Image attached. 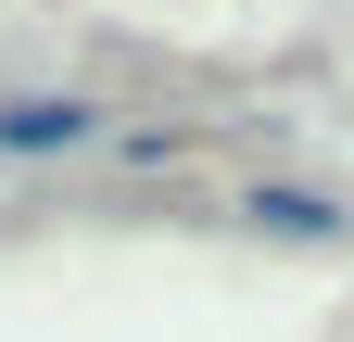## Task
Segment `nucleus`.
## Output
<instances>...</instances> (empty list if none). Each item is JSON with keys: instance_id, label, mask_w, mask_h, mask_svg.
Instances as JSON below:
<instances>
[{"instance_id": "nucleus-1", "label": "nucleus", "mask_w": 354, "mask_h": 342, "mask_svg": "<svg viewBox=\"0 0 354 342\" xmlns=\"http://www.w3.org/2000/svg\"><path fill=\"white\" fill-rule=\"evenodd\" d=\"M102 127V102H0V152H64Z\"/></svg>"}, {"instance_id": "nucleus-2", "label": "nucleus", "mask_w": 354, "mask_h": 342, "mask_svg": "<svg viewBox=\"0 0 354 342\" xmlns=\"http://www.w3.org/2000/svg\"><path fill=\"white\" fill-rule=\"evenodd\" d=\"M253 228H304L317 241V228H342V203L329 190H253Z\"/></svg>"}]
</instances>
